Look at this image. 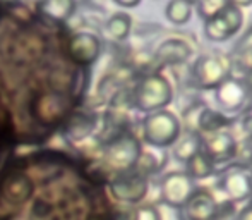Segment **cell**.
<instances>
[{"label":"cell","instance_id":"1","mask_svg":"<svg viewBox=\"0 0 252 220\" xmlns=\"http://www.w3.org/2000/svg\"><path fill=\"white\" fill-rule=\"evenodd\" d=\"M173 100V88L163 74H150L137 84L132 95V104L139 112L153 113L165 110Z\"/></svg>","mask_w":252,"mask_h":220},{"label":"cell","instance_id":"2","mask_svg":"<svg viewBox=\"0 0 252 220\" xmlns=\"http://www.w3.org/2000/svg\"><path fill=\"white\" fill-rule=\"evenodd\" d=\"M180 120L170 110H158L148 113L143 120V138L155 148L173 147L180 138Z\"/></svg>","mask_w":252,"mask_h":220},{"label":"cell","instance_id":"3","mask_svg":"<svg viewBox=\"0 0 252 220\" xmlns=\"http://www.w3.org/2000/svg\"><path fill=\"white\" fill-rule=\"evenodd\" d=\"M143 153L139 140L134 134H120L113 138L105 148V164L117 174L127 172L136 167Z\"/></svg>","mask_w":252,"mask_h":220},{"label":"cell","instance_id":"4","mask_svg":"<svg viewBox=\"0 0 252 220\" xmlns=\"http://www.w3.org/2000/svg\"><path fill=\"white\" fill-rule=\"evenodd\" d=\"M110 193L115 200L124 205H134L144 200L150 189V177L132 169L127 172H120L110 181Z\"/></svg>","mask_w":252,"mask_h":220},{"label":"cell","instance_id":"5","mask_svg":"<svg viewBox=\"0 0 252 220\" xmlns=\"http://www.w3.org/2000/svg\"><path fill=\"white\" fill-rule=\"evenodd\" d=\"M242 24L244 14L240 7L233 2H226L215 17L204 21V37L209 41H226L239 33Z\"/></svg>","mask_w":252,"mask_h":220},{"label":"cell","instance_id":"6","mask_svg":"<svg viewBox=\"0 0 252 220\" xmlns=\"http://www.w3.org/2000/svg\"><path fill=\"white\" fill-rule=\"evenodd\" d=\"M192 79L196 86L202 90H216L226 77H230V69L223 59L216 55H201L194 60Z\"/></svg>","mask_w":252,"mask_h":220},{"label":"cell","instance_id":"7","mask_svg":"<svg viewBox=\"0 0 252 220\" xmlns=\"http://www.w3.org/2000/svg\"><path fill=\"white\" fill-rule=\"evenodd\" d=\"M251 98L249 84L239 77H226L221 84L215 90V100L220 107V112L225 115L240 112L247 105Z\"/></svg>","mask_w":252,"mask_h":220},{"label":"cell","instance_id":"8","mask_svg":"<svg viewBox=\"0 0 252 220\" xmlns=\"http://www.w3.org/2000/svg\"><path fill=\"white\" fill-rule=\"evenodd\" d=\"M196 191V183L186 172H168L159 183V196L165 205L179 210Z\"/></svg>","mask_w":252,"mask_h":220},{"label":"cell","instance_id":"9","mask_svg":"<svg viewBox=\"0 0 252 220\" xmlns=\"http://www.w3.org/2000/svg\"><path fill=\"white\" fill-rule=\"evenodd\" d=\"M179 220H216L218 219V201L215 194L204 187H196L192 196L179 208Z\"/></svg>","mask_w":252,"mask_h":220},{"label":"cell","instance_id":"10","mask_svg":"<svg viewBox=\"0 0 252 220\" xmlns=\"http://www.w3.org/2000/svg\"><path fill=\"white\" fill-rule=\"evenodd\" d=\"M237 140L232 133L221 131V133L202 136V153L209 158L215 165L226 164L235 158Z\"/></svg>","mask_w":252,"mask_h":220},{"label":"cell","instance_id":"11","mask_svg":"<svg viewBox=\"0 0 252 220\" xmlns=\"http://www.w3.org/2000/svg\"><path fill=\"white\" fill-rule=\"evenodd\" d=\"M67 52L74 62L81 64V66H90V64L96 62L101 54V41L94 33L79 31L70 37Z\"/></svg>","mask_w":252,"mask_h":220},{"label":"cell","instance_id":"12","mask_svg":"<svg viewBox=\"0 0 252 220\" xmlns=\"http://www.w3.org/2000/svg\"><path fill=\"white\" fill-rule=\"evenodd\" d=\"M192 55V48L187 41L180 38H170L158 45L155 52V60L159 66H182Z\"/></svg>","mask_w":252,"mask_h":220},{"label":"cell","instance_id":"13","mask_svg":"<svg viewBox=\"0 0 252 220\" xmlns=\"http://www.w3.org/2000/svg\"><path fill=\"white\" fill-rule=\"evenodd\" d=\"M221 191L226 194L230 201H247L252 196V184L251 176L246 170L233 169L228 174H225L220 183Z\"/></svg>","mask_w":252,"mask_h":220},{"label":"cell","instance_id":"14","mask_svg":"<svg viewBox=\"0 0 252 220\" xmlns=\"http://www.w3.org/2000/svg\"><path fill=\"white\" fill-rule=\"evenodd\" d=\"M233 122V119H230L228 115H225L220 110H213L204 107L201 110L199 117H197V124L196 129L201 136H208V134H215V133H221L226 127H230Z\"/></svg>","mask_w":252,"mask_h":220},{"label":"cell","instance_id":"15","mask_svg":"<svg viewBox=\"0 0 252 220\" xmlns=\"http://www.w3.org/2000/svg\"><path fill=\"white\" fill-rule=\"evenodd\" d=\"M31 194H33V183L30 181V177L23 176V174L10 176L3 184V196L10 203H24L26 200H30Z\"/></svg>","mask_w":252,"mask_h":220},{"label":"cell","instance_id":"16","mask_svg":"<svg viewBox=\"0 0 252 220\" xmlns=\"http://www.w3.org/2000/svg\"><path fill=\"white\" fill-rule=\"evenodd\" d=\"M199 151H202V136L194 131H186V134L175 141L172 153L177 162L186 164L192 157H196Z\"/></svg>","mask_w":252,"mask_h":220},{"label":"cell","instance_id":"17","mask_svg":"<svg viewBox=\"0 0 252 220\" xmlns=\"http://www.w3.org/2000/svg\"><path fill=\"white\" fill-rule=\"evenodd\" d=\"M130 28H132V19L129 14L126 12H115L110 16L105 23V35L113 41H124L130 35Z\"/></svg>","mask_w":252,"mask_h":220},{"label":"cell","instance_id":"18","mask_svg":"<svg viewBox=\"0 0 252 220\" xmlns=\"http://www.w3.org/2000/svg\"><path fill=\"white\" fill-rule=\"evenodd\" d=\"M38 9L43 16H47L52 21H65L74 14L76 3L72 0H50V2H41L38 3Z\"/></svg>","mask_w":252,"mask_h":220},{"label":"cell","instance_id":"19","mask_svg":"<svg viewBox=\"0 0 252 220\" xmlns=\"http://www.w3.org/2000/svg\"><path fill=\"white\" fill-rule=\"evenodd\" d=\"M216 172V165L206 157L202 151L192 157L189 162H186V174L192 181L196 179H206V177H211Z\"/></svg>","mask_w":252,"mask_h":220},{"label":"cell","instance_id":"20","mask_svg":"<svg viewBox=\"0 0 252 220\" xmlns=\"http://www.w3.org/2000/svg\"><path fill=\"white\" fill-rule=\"evenodd\" d=\"M194 3L186 2V0H172V2L166 3L165 7V16L175 26H184L190 21L192 16Z\"/></svg>","mask_w":252,"mask_h":220},{"label":"cell","instance_id":"21","mask_svg":"<svg viewBox=\"0 0 252 220\" xmlns=\"http://www.w3.org/2000/svg\"><path fill=\"white\" fill-rule=\"evenodd\" d=\"M94 120L88 115H76L72 119V122L69 124V133L72 136V140H83L88 134L93 131Z\"/></svg>","mask_w":252,"mask_h":220},{"label":"cell","instance_id":"22","mask_svg":"<svg viewBox=\"0 0 252 220\" xmlns=\"http://www.w3.org/2000/svg\"><path fill=\"white\" fill-rule=\"evenodd\" d=\"M161 167H163L161 162H158V158H156L155 155L150 153V151H143L134 169L139 170V172L144 174L146 177H150L151 174H156L158 170H161Z\"/></svg>","mask_w":252,"mask_h":220},{"label":"cell","instance_id":"23","mask_svg":"<svg viewBox=\"0 0 252 220\" xmlns=\"http://www.w3.org/2000/svg\"><path fill=\"white\" fill-rule=\"evenodd\" d=\"M225 5H226L225 0H202V2L194 3V7L197 10V16L202 17L204 21L215 17Z\"/></svg>","mask_w":252,"mask_h":220},{"label":"cell","instance_id":"24","mask_svg":"<svg viewBox=\"0 0 252 220\" xmlns=\"http://www.w3.org/2000/svg\"><path fill=\"white\" fill-rule=\"evenodd\" d=\"M136 214H137L136 207L122 203V205H119V207H115L112 220H136Z\"/></svg>","mask_w":252,"mask_h":220},{"label":"cell","instance_id":"25","mask_svg":"<svg viewBox=\"0 0 252 220\" xmlns=\"http://www.w3.org/2000/svg\"><path fill=\"white\" fill-rule=\"evenodd\" d=\"M136 220H161V214L153 205H144V207L137 208Z\"/></svg>","mask_w":252,"mask_h":220},{"label":"cell","instance_id":"26","mask_svg":"<svg viewBox=\"0 0 252 220\" xmlns=\"http://www.w3.org/2000/svg\"><path fill=\"white\" fill-rule=\"evenodd\" d=\"M235 220H252V200L235 215Z\"/></svg>","mask_w":252,"mask_h":220},{"label":"cell","instance_id":"27","mask_svg":"<svg viewBox=\"0 0 252 220\" xmlns=\"http://www.w3.org/2000/svg\"><path fill=\"white\" fill-rule=\"evenodd\" d=\"M115 3L119 7H124V9H132V7L139 5V0H132V2H126V0H115Z\"/></svg>","mask_w":252,"mask_h":220},{"label":"cell","instance_id":"28","mask_svg":"<svg viewBox=\"0 0 252 220\" xmlns=\"http://www.w3.org/2000/svg\"><path fill=\"white\" fill-rule=\"evenodd\" d=\"M249 176H251V184H252V174H249Z\"/></svg>","mask_w":252,"mask_h":220},{"label":"cell","instance_id":"29","mask_svg":"<svg viewBox=\"0 0 252 220\" xmlns=\"http://www.w3.org/2000/svg\"><path fill=\"white\" fill-rule=\"evenodd\" d=\"M251 141H252V140H251Z\"/></svg>","mask_w":252,"mask_h":220}]
</instances>
